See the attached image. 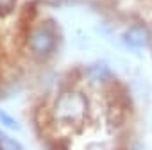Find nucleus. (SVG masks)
<instances>
[{
  "label": "nucleus",
  "instance_id": "obj_1",
  "mask_svg": "<svg viewBox=\"0 0 152 150\" xmlns=\"http://www.w3.org/2000/svg\"><path fill=\"white\" fill-rule=\"evenodd\" d=\"M124 41L129 48H143L147 45V36L140 29H131L124 34Z\"/></svg>",
  "mask_w": 152,
  "mask_h": 150
},
{
  "label": "nucleus",
  "instance_id": "obj_2",
  "mask_svg": "<svg viewBox=\"0 0 152 150\" xmlns=\"http://www.w3.org/2000/svg\"><path fill=\"white\" fill-rule=\"evenodd\" d=\"M34 45L39 52H47L52 45V39H50V32H38L34 36Z\"/></svg>",
  "mask_w": 152,
  "mask_h": 150
}]
</instances>
